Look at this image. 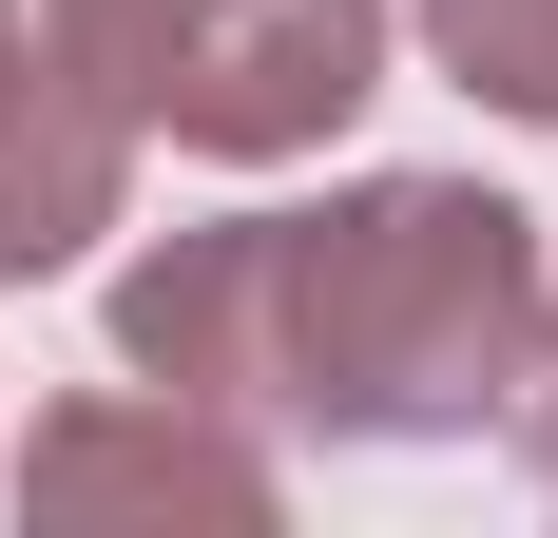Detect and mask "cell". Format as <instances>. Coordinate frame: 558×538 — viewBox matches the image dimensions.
Returning a JSON list of instances; mask_svg holds the SVG:
<instances>
[{
  "instance_id": "7a4b0ae2",
  "label": "cell",
  "mask_w": 558,
  "mask_h": 538,
  "mask_svg": "<svg viewBox=\"0 0 558 538\" xmlns=\"http://www.w3.org/2000/svg\"><path fill=\"white\" fill-rule=\"evenodd\" d=\"M424 20H444V58L482 77V97L558 115V0H424Z\"/></svg>"
},
{
  "instance_id": "6da1fadb",
  "label": "cell",
  "mask_w": 558,
  "mask_h": 538,
  "mask_svg": "<svg viewBox=\"0 0 558 538\" xmlns=\"http://www.w3.org/2000/svg\"><path fill=\"white\" fill-rule=\"evenodd\" d=\"M77 20L173 135H231V155L328 135L366 97V0H77Z\"/></svg>"
}]
</instances>
